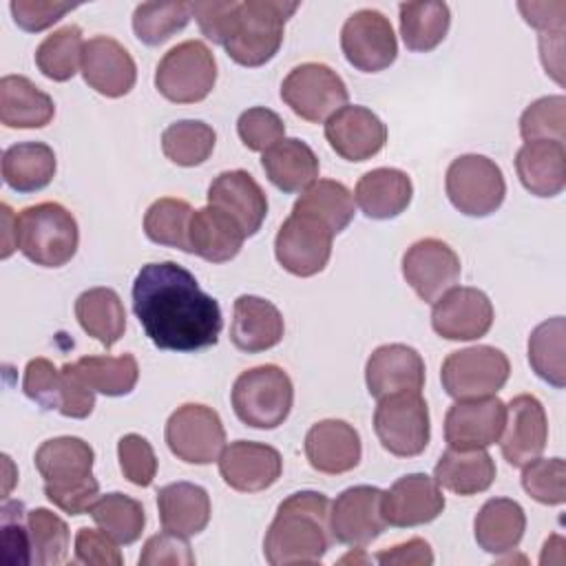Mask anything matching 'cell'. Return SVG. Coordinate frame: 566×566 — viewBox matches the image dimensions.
Here are the masks:
<instances>
[{
  "instance_id": "obj_4",
  "label": "cell",
  "mask_w": 566,
  "mask_h": 566,
  "mask_svg": "<svg viewBox=\"0 0 566 566\" xmlns=\"http://www.w3.org/2000/svg\"><path fill=\"white\" fill-rule=\"evenodd\" d=\"M296 9L298 2L283 0L237 2L223 42L226 53L241 66H263L279 53L283 44L285 22L294 15Z\"/></svg>"
},
{
  "instance_id": "obj_34",
  "label": "cell",
  "mask_w": 566,
  "mask_h": 566,
  "mask_svg": "<svg viewBox=\"0 0 566 566\" xmlns=\"http://www.w3.org/2000/svg\"><path fill=\"white\" fill-rule=\"evenodd\" d=\"M55 115V102L24 75L0 80V122L7 128H44Z\"/></svg>"
},
{
  "instance_id": "obj_48",
  "label": "cell",
  "mask_w": 566,
  "mask_h": 566,
  "mask_svg": "<svg viewBox=\"0 0 566 566\" xmlns=\"http://www.w3.org/2000/svg\"><path fill=\"white\" fill-rule=\"evenodd\" d=\"M520 135L524 142L553 139L562 142L566 137V97L548 95L535 99L520 117Z\"/></svg>"
},
{
  "instance_id": "obj_24",
  "label": "cell",
  "mask_w": 566,
  "mask_h": 566,
  "mask_svg": "<svg viewBox=\"0 0 566 566\" xmlns=\"http://www.w3.org/2000/svg\"><path fill=\"white\" fill-rule=\"evenodd\" d=\"M365 382L369 396L376 400L400 391H422L424 360L405 343L380 345L367 358Z\"/></svg>"
},
{
  "instance_id": "obj_46",
  "label": "cell",
  "mask_w": 566,
  "mask_h": 566,
  "mask_svg": "<svg viewBox=\"0 0 566 566\" xmlns=\"http://www.w3.org/2000/svg\"><path fill=\"white\" fill-rule=\"evenodd\" d=\"M190 2H142L133 13V31L146 46H159L190 22Z\"/></svg>"
},
{
  "instance_id": "obj_50",
  "label": "cell",
  "mask_w": 566,
  "mask_h": 566,
  "mask_svg": "<svg viewBox=\"0 0 566 566\" xmlns=\"http://www.w3.org/2000/svg\"><path fill=\"white\" fill-rule=\"evenodd\" d=\"M0 553L2 562L9 566H27L33 564L31 553V533L27 524V511L24 504L18 500L4 502L0 511Z\"/></svg>"
},
{
  "instance_id": "obj_59",
  "label": "cell",
  "mask_w": 566,
  "mask_h": 566,
  "mask_svg": "<svg viewBox=\"0 0 566 566\" xmlns=\"http://www.w3.org/2000/svg\"><path fill=\"white\" fill-rule=\"evenodd\" d=\"M524 20L542 33H564L566 2H517Z\"/></svg>"
},
{
  "instance_id": "obj_57",
  "label": "cell",
  "mask_w": 566,
  "mask_h": 566,
  "mask_svg": "<svg viewBox=\"0 0 566 566\" xmlns=\"http://www.w3.org/2000/svg\"><path fill=\"white\" fill-rule=\"evenodd\" d=\"M62 374V389H60V413L66 418H88L95 407V391L84 382L77 374L75 363H66L60 369Z\"/></svg>"
},
{
  "instance_id": "obj_55",
  "label": "cell",
  "mask_w": 566,
  "mask_h": 566,
  "mask_svg": "<svg viewBox=\"0 0 566 566\" xmlns=\"http://www.w3.org/2000/svg\"><path fill=\"white\" fill-rule=\"evenodd\" d=\"M13 22L29 33L44 31L60 22L75 4L69 2H44V0H11L9 4Z\"/></svg>"
},
{
  "instance_id": "obj_10",
  "label": "cell",
  "mask_w": 566,
  "mask_h": 566,
  "mask_svg": "<svg viewBox=\"0 0 566 566\" xmlns=\"http://www.w3.org/2000/svg\"><path fill=\"white\" fill-rule=\"evenodd\" d=\"M511 363L506 354L491 345H475L451 352L442 360V389L455 400L495 396L509 380Z\"/></svg>"
},
{
  "instance_id": "obj_58",
  "label": "cell",
  "mask_w": 566,
  "mask_h": 566,
  "mask_svg": "<svg viewBox=\"0 0 566 566\" xmlns=\"http://www.w3.org/2000/svg\"><path fill=\"white\" fill-rule=\"evenodd\" d=\"M237 9V2H190V13L195 15L201 33L214 42L221 44L226 42L230 22H232V13Z\"/></svg>"
},
{
  "instance_id": "obj_18",
  "label": "cell",
  "mask_w": 566,
  "mask_h": 566,
  "mask_svg": "<svg viewBox=\"0 0 566 566\" xmlns=\"http://www.w3.org/2000/svg\"><path fill=\"white\" fill-rule=\"evenodd\" d=\"M506 405L497 396L455 400L444 416V440L453 449H486L504 431Z\"/></svg>"
},
{
  "instance_id": "obj_28",
  "label": "cell",
  "mask_w": 566,
  "mask_h": 566,
  "mask_svg": "<svg viewBox=\"0 0 566 566\" xmlns=\"http://www.w3.org/2000/svg\"><path fill=\"white\" fill-rule=\"evenodd\" d=\"M522 186L535 197H555L566 186V148L562 142H524L515 155Z\"/></svg>"
},
{
  "instance_id": "obj_47",
  "label": "cell",
  "mask_w": 566,
  "mask_h": 566,
  "mask_svg": "<svg viewBox=\"0 0 566 566\" xmlns=\"http://www.w3.org/2000/svg\"><path fill=\"white\" fill-rule=\"evenodd\" d=\"M31 533V553L35 566H57L69 555V526L49 509H33L27 513Z\"/></svg>"
},
{
  "instance_id": "obj_1",
  "label": "cell",
  "mask_w": 566,
  "mask_h": 566,
  "mask_svg": "<svg viewBox=\"0 0 566 566\" xmlns=\"http://www.w3.org/2000/svg\"><path fill=\"white\" fill-rule=\"evenodd\" d=\"M133 312L153 345L170 352L217 345L223 327L217 298L175 261L142 265L133 281Z\"/></svg>"
},
{
  "instance_id": "obj_53",
  "label": "cell",
  "mask_w": 566,
  "mask_h": 566,
  "mask_svg": "<svg viewBox=\"0 0 566 566\" xmlns=\"http://www.w3.org/2000/svg\"><path fill=\"white\" fill-rule=\"evenodd\" d=\"M60 389L62 374L49 358H33L24 367L22 391L29 400L40 405L46 411L60 409Z\"/></svg>"
},
{
  "instance_id": "obj_41",
  "label": "cell",
  "mask_w": 566,
  "mask_h": 566,
  "mask_svg": "<svg viewBox=\"0 0 566 566\" xmlns=\"http://www.w3.org/2000/svg\"><path fill=\"white\" fill-rule=\"evenodd\" d=\"M564 336V316H553L539 323L528 336V363L533 371L555 389H562L566 385Z\"/></svg>"
},
{
  "instance_id": "obj_3",
  "label": "cell",
  "mask_w": 566,
  "mask_h": 566,
  "mask_svg": "<svg viewBox=\"0 0 566 566\" xmlns=\"http://www.w3.org/2000/svg\"><path fill=\"white\" fill-rule=\"evenodd\" d=\"M35 469L44 478V495L69 515L88 513L99 495L93 478L95 453L88 442L75 436L44 440L35 451Z\"/></svg>"
},
{
  "instance_id": "obj_60",
  "label": "cell",
  "mask_w": 566,
  "mask_h": 566,
  "mask_svg": "<svg viewBox=\"0 0 566 566\" xmlns=\"http://www.w3.org/2000/svg\"><path fill=\"white\" fill-rule=\"evenodd\" d=\"M376 562L385 566H429L433 564V553L429 542H424L422 537H411L402 544L380 551L376 555Z\"/></svg>"
},
{
  "instance_id": "obj_23",
  "label": "cell",
  "mask_w": 566,
  "mask_h": 566,
  "mask_svg": "<svg viewBox=\"0 0 566 566\" xmlns=\"http://www.w3.org/2000/svg\"><path fill=\"white\" fill-rule=\"evenodd\" d=\"M84 82L104 97H124L133 91L137 66L133 55L111 35H95L82 51Z\"/></svg>"
},
{
  "instance_id": "obj_39",
  "label": "cell",
  "mask_w": 566,
  "mask_h": 566,
  "mask_svg": "<svg viewBox=\"0 0 566 566\" xmlns=\"http://www.w3.org/2000/svg\"><path fill=\"white\" fill-rule=\"evenodd\" d=\"M292 210L321 219L332 230V234H338L354 219V197L340 181L316 179L301 192Z\"/></svg>"
},
{
  "instance_id": "obj_37",
  "label": "cell",
  "mask_w": 566,
  "mask_h": 566,
  "mask_svg": "<svg viewBox=\"0 0 566 566\" xmlns=\"http://www.w3.org/2000/svg\"><path fill=\"white\" fill-rule=\"evenodd\" d=\"M75 318L102 347L111 349L126 332V310L111 287H91L75 301Z\"/></svg>"
},
{
  "instance_id": "obj_30",
  "label": "cell",
  "mask_w": 566,
  "mask_h": 566,
  "mask_svg": "<svg viewBox=\"0 0 566 566\" xmlns=\"http://www.w3.org/2000/svg\"><path fill=\"white\" fill-rule=\"evenodd\" d=\"M161 528L181 537L199 535L210 522V495L192 482H172L157 491Z\"/></svg>"
},
{
  "instance_id": "obj_17",
  "label": "cell",
  "mask_w": 566,
  "mask_h": 566,
  "mask_svg": "<svg viewBox=\"0 0 566 566\" xmlns=\"http://www.w3.org/2000/svg\"><path fill=\"white\" fill-rule=\"evenodd\" d=\"M495 318L491 298L478 287H451L431 310V327L447 340H475L486 336Z\"/></svg>"
},
{
  "instance_id": "obj_51",
  "label": "cell",
  "mask_w": 566,
  "mask_h": 566,
  "mask_svg": "<svg viewBox=\"0 0 566 566\" xmlns=\"http://www.w3.org/2000/svg\"><path fill=\"white\" fill-rule=\"evenodd\" d=\"M237 133L248 150L265 153L285 137V124L279 113L265 106H252L239 115Z\"/></svg>"
},
{
  "instance_id": "obj_11",
  "label": "cell",
  "mask_w": 566,
  "mask_h": 566,
  "mask_svg": "<svg viewBox=\"0 0 566 566\" xmlns=\"http://www.w3.org/2000/svg\"><path fill=\"white\" fill-rule=\"evenodd\" d=\"M281 99L310 124L327 122L349 99L343 77L323 62H303L294 66L283 84Z\"/></svg>"
},
{
  "instance_id": "obj_43",
  "label": "cell",
  "mask_w": 566,
  "mask_h": 566,
  "mask_svg": "<svg viewBox=\"0 0 566 566\" xmlns=\"http://www.w3.org/2000/svg\"><path fill=\"white\" fill-rule=\"evenodd\" d=\"M217 133L201 119H179L161 133L164 155L184 168L201 166L214 150Z\"/></svg>"
},
{
  "instance_id": "obj_21",
  "label": "cell",
  "mask_w": 566,
  "mask_h": 566,
  "mask_svg": "<svg viewBox=\"0 0 566 566\" xmlns=\"http://www.w3.org/2000/svg\"><path fill=\"white\" fill-rule=\"evenodd\" d=\"M325 139L332 150L347 161H367L387 142V126L365 106H343L325 122Z\"/></svg>"
},
{
  "instance_id": "obj_54",
  "label": "cell",
  "mask_w": 566,
  "mask_h": 566,
  "mask_svg": "<svg viewBox=\"0 0 566 566\" xmlns=\"http://www.w3.org/2000/svg\"><path fill=\"white\" fill-rule=\"evenodd\" d=\"M192 566L195 553L190 551V544L186 537L175 533H157L146 539L144 551L139 555V566Z\"/></svg>"
},
{
  "instance_id": "obj_31",
  "label": "cell",
  "mask_w": 566,
  "mask_h": 566,
  "mask_svg": "<svg viewBox=\"0 0 566 566\" xmlns=\"http://www.w3.org/2000/svg\"><path fill=\"white\" fill-rule=\"evenodd\" d=\"M413 197V184L405 170L374 168L365 172L354 190V199L365 217L385 221L402 214Z\"/></svg>"
},
{
  "instance_id": "obj_13",
  "label": "cell",
  "mask_w": 566,
  "mask_h": 566,
  "mask_svg": "<svg viewBox=\"0 0 566 566\" xmlns=\"http://www.w3.org/2000/svg\"><path fill=\"white\" fill-rule=\"evenodd\" d=\"M332 230L307 212L292 210L274 239V254L281 268L294 276H314L325 270L332 256Z\"/></svg>"
},
{
  "instance_id": "obj_52",
  "label": "cell",
  "mask_w": 566,
  "mask_h": 566,
  "mask_svg": "<svg viewBox=\"0 0 566 566\" xmlns=\"http://www.w3.org/2000/svg\"><path fill=\"white\" fill-rule=\"evenodd\" d=\"M117 458L124 478L135 486H150L157 475V455L153 444L139 433H126L117 442Z\"/></svg>"
},
{
  "instance_id": "obj_14",
  "label": "cell",
  "mask_w": 566,
  "mask_h": 566,
  "mask_svg": "<svg viewBox=\"0 0 566 566\" xmlns=\"http://www.w3.org/2000/svg\"><path fill=\"white\" fill-rule=\"evenodd\" d=\"M340 49L354 69L378 73L396 62L398 40L391 22L380 11L360 9L345 20L340 29Z\"/></svg>"
},
{
  "instance_id": "obj_56",
  "label": "cell",
  "mask_w": 566,
  "mask_h": 566,
  "mask_svg": "<svg viewBox=\"0 0 566 566\" xmlns=\"http://www.w3.org/2000/svg\"><path fill=\"white\" fill-rule=\"evenodd\" d=\"M75 562L86 566H122L124 557L117 542L102 528L82 526L75 535Z\"/></svg>"
},
{
  "instance_id": "obj_42",
  "label": "cell",
  "mask_w": 566,
  "mask_h": 566,
  "mask_svg": "<svg viewBox=\"0 0 566 566\" xmlns=\"http://www.w3.org/2000/svg\"><path fill=\"white\" fill-rule=\"evenodd\" d=\"M88 513L95 520V524L117 544L137 542L146 526V513L142 502L119 491L97 497Z\"/></svg>"
},
{
  "instance_id": "obj_20",
  "label": "cell",
  "mask_w": 566,
  "mask_h": 566,
  "mask_svg": "<svg viewBox=\"0 0 566 566\" xmlns=\"http://www.w3.org/2000/svg\"><path fill=\"white\" fill-rule=\"evenodd\" d=\"M219 473L230 489L239 493H259L281 478L283 458L270 444L237 440L223 447L219 455Z\"/></svg>"
},
{
  "instance_id": "obj_16",
  "label": "cell",
  "mask_w": 566,
  "mask_h": 566,
  "mask_svg": "<svg viewBox=\"0 0 566 566\" xmlns=\"http://www.w3.org/2000/svg\"><path fill=\"white\" fill-rule=\"evenodd\" d=\"M382 491L378 486L358 484L345 489L329 504V531L338 544L365 548L387 526L380 511Z\"/></svg>"
},
{
  "instance_id": "obj_26",
  "label": "cell",
  "mask_w": 566,
  "mask_h": 566,
  "mask_svg": "<svg viewBox=\"0 0 566 566\" xmlns=\"http://www.w3.org/2000/svg\"><path fill=\"white\" fill-rule=\"evenodd\" d=\"M363 455L358 431L336 418L321 420L305 433V458L310 467L325 475H340L358 467Z\"/></svg>"
},
{
  "instance_id": "obj_22",
  "label": "cell",
  "mask_w": 566,
  "mask_h": 566,
  "mask_svg": "<svg viewBox=\"0 0 566 566\" xmlns=\"http://www.w3.org/2000/svg\"><path fill=\"white\" fill-rule=\"evenodd\" d=\"M548 440V420L542 402L531 394L515 396L506 407L500 449L511 467H524L539 458Z\"/></svg>"
},
{
  "instance_id": "obj_8",
  "label": "cell",
  "mask_w": 566,
  "mask_h": 566,
  "mask_svg": "<svg viewBox=\"0 0 566 566\" xmlns=\"http://www.w3.org/2000/svg\"><path fill=\"white\" fill-rule=\"evenodd\" d=\"M444 190L455 210L467 217L493 214L506 195V181L500 166L486 155H460L444 175Z\"/></svg>"
},
{
  "instance_id": "obj_44",
  "label": "cell",
  "mask_w": 566,
  "mask_h": 566,
  "mask_svg": "<svg viewBox=\"0 0 566 566\" xmlns=\"http://www.w3.org/2000/svg\"><path fill=\"white\" fill-rule=\"evenodd\" d=\"M82 29L77 24H66L46 35L35 49V66L40 73L53 82H66L82 66Z\"/></svg>"
},
{
  "instance_id": "obj_61",
  "label": "cell",
  "mask_w": 566,
  "mask_h": 566,
  "mask_svg": "<svg viewBox=\"0 0 566 566\" xmlns=\"http://www.w3.org/2000/svg\"><path fill=\"white\" fill-rule=\"evenodd\" d=\"M2 259H7L15 250V214L7 203H2Z\"/></svg>"
},
{
  "instance_id": "obj_49",
  "label": "cell",
  "mask_w": 566,
  "mask_h": 566,
  "mask_svg": "<svg viewBox=\"0 0 566 566\" xmlns=\"http://www.w3.org/2000/svg\"><path fill=\"white\" fill-rule=\"evenodd\" d=\"M522 489L539 504L557 506L566 500V464L562 458H535L522 467Z\"/></svg>"
},
{
  "instance_id": "obj_12",
  "label": "cell",
  "mask_w": 566,
  "mask_h": 566,
  "mask_svg": "<svg viewBox=\"0 0 566 566\" xmlns=\"http://www.w3.org/2000/svg\"><path fill=\"white\" fill-rule=\"evenodd\" d=\"M166 444L186 464H210L219 460L226 444V429L212 407L186 402L166 422Z\"/></svg>"
},
{
  "instance_id": "obj_27",
  "label": "cell",
  "mask_w": 566,
  "mask_h": 566,
  "mask_svg": "<svg viewBox=\"0 0 566 566\" xmlns=\"http://www.w3.org/2000/svg\"><path fill=\"white\" fill-rule=\"evenodd\" d=\"M283 332V314L272 301L254 294H241L234 301L230 340L237 349L248 354L272 349L281 343Z\"/></svg>"
},
{
  "instance_id": "obj_7",
  "label": "cell",
  "mask_w": 566,
  "mask_h": 566,
  "mask_svg": "<svg viewBox=\"0 0 566 566\" xmlns=\"http://www.w3.org/2000/svg\"><path fill=\"white\" fill-rule=\"evenodd\" d=\"M217 82V60L201 40L172 46L155 69V88L168 102L197 104L206 99Z\"/></svg>"
},
{
  "instance_id": "obj_2",
  "label": "cell",
  "mask_w": 566,
  "mask_h": 566,
  "mask_svg": "<svg viewBox=\"0 0 566 566\" xmlns=\"http://www.w3.org/2000/svg\"><path fill=\"white\" fill-rule=\"evenodd\" d=\"M332 544L329 500L318 491L287 495L268 526L263 555L272 566L318 564Z\"/></svg>"
},
{
  "instance_id": "obj_36",
  "label": "cell",
  "mask_w": 566,
  "mask_h": 566,
  "mask_svg": "<svg viewBox=\"0 0 566 566\" xmlns=\"http://www.w3.org/2000/svg\"><path fill=\"white\" fill-rule=\"evenodd\" d=\"M55 170V153L44 142H20L2 153V179L15 192H38L46 188Z\"/></svg>"
},
{
  "instance_id": "obj_25",
  "label": "cell",
  "mask_w": 566,
  "mask_h": 566,
  "mask_svg": "<svg viewBox=\"0 0 566 566\" xmlns=\"http://www.w3.org/2000/svg\"><path fill=\"white\" fill-rule=\"evenodd\" d=\"M208 206L230 214L245 237H254L268 214V197L248 170H226L208 188Z\"/></svg>"
},
{
  "instance_id": "obj_9",
  "label": "cell",
  "mask_w": 566,
  "mask_h": 566,
  "mask_svg": "<svg viewBox=\"0 0 566 566\" xmlns=\"http://www.w3.org/2000/svg\"><path fill=\"white\" fill-rule=\"evenodd\" d=\"M374 431L385 451L398 458L420 455L431 438L429 407L420 391H400L378 400Z\"/></svg>"
},
{
  "instance_id": "obj_19",
  "label": "cell",
  "mask_w": 566,
  "mask_h": 566,
  "mask_svg": "<svg viewBox=\"0 0 566 566\" xmlns=\"http://www.w3.org/2000/svg\"><path fill=\"white\" fill-rule=\"evenodd\" d=\"M380 511L389 526H422L444 511V495L433 478L424 473H409L398 478L389 491H382Z\"/></svg>"
},
{
  "instance_id": "obj_29",
  "label": "cell",
  "mask_w": 566,
  "mask_h": 566,
  "mask_svg": "<svg viewBox=\"0 0 566 566\" xmlns=\"http://www.w3.org/2000/svg\"><path fill=\"white\" fill-rule=\"evenodd\" d=\"M245 241L241 226L214 206H206L192 212L188 226L190 254L210 263H226L234 259Z\"/></svg>"
},
{
  "instance_id": "obj_6",
  "label": "cell",
  "mask_w": 566,
  "mask_h": 566,
  "mask_svg": "<svg viewBox=\"0 0 566 566\" xmlns=\"http://www.w3.org/2000/svg\"><path fill=\"white\" fill-rule=\"evenodd\" d=\"M230 400L243 424L252 429H276L292 411L294 385L279 365H259L237 376Z\"/></svg>"
},
{
  "instance_id": "obj_35",
  "label": "cell",
  "mask_w": 566,
  "mask_h": 566,
  "mask_svg": "<svg viewBox=\"0 0 566 566\" xmlns=\"http://www.w3.org/2000/svg\"><path fill=\"white\" fill-rule=\"evenodd\" d=\"M433 480L455 495H478L493 484L495 462L486 449L449 447L433 469Z\"/></svg>"
},
{
  "instance_id": "obj_45",
  "label": "cell",
  "mask_w": 566,
  "mask_h": 566,
  "mask_svg": "<svg viewBox=\"0 0 566 566\" xmlns=\"http://www.w3.org/2000/svg\"><path fill=\"white\" fill-rule=\"evenodd\" d=\"M192 208L184 199L161 197L150 203L144 214V232L146 237L166 248H175L181 252H190L188 243V226L192 217Z\"/></svg>"
},
{
  "instance_id": "obj_33",
  "label": "cell",
  "mask_w": 566,
  "mask_h": 566,
  "mask_svg": "<svg viewBox=\"0 0 566 566\" xmlns=\"http://www.w3.org/2000/svg\"><path fill=\"white\" fill-rule=\"evenodd\" d=\"M524 531V509L509 497L486 500L473 522V535L478 546L491 555L513 553L520 546Z\"/></svg>"
},
{
  "instance_id": "obj_5",
  "label": "cell",
  "mask_w": 566,
  "mask_h": 566,
  "mask_svg": "<svg viewBox=\"0 0 566 566\" xmlns=\"http://www.w3.org/2000/svg\"><path fill=\"white\" fill-rule=\"evenodd\" d=\"M80 245L75 217L57 201H42L15 214V248L35 265L62 268Z\"/></svg>"
},
{
  "instance_id": "obj_32",
  "label": "cell",
  "mask_w": 566,
  "mask_h": 566,
  "mask_svg": "<svg viewBox=\"0 0 566 566\" xmlns=\"http://www.w3.org/2000/svg\"><path fill=\"white\" fill-rule=\"evenodd\" d=\"M261 166L272 186L290 195L303 192L310 184L316 181L321 170L318 157L298 137H283L270 146L261 157Z\"/></svg>"
},
{
  "instance_id": "obj_15",
  "label": "cell",
  "mask_w": 566,
  "mask_h": 566,
  "mask_svg": "<svg viewBox=\"0 0 566 566\" xmlns=\"http://www.w3.org/2000/svg\"><path fill=\"white\" fill-rule=\"evenodd\" d=\"M460 256L442 239L427 237L416 241L402 254V276L411 290L427 303H436L460 281Z\"/></svg>"
},
{
  "instance_id": "obj_38",
  "label": "cell",
  "mask_w": 566,
  "mask_h": 566,
  "mask_svg": "<svg viewBox=\"0 0 566 566\" xmlns=\"http://www.w3.org/2000/svg\"><path fill=\"white\" fill-rule=\"evenodd\" d=\"M398 11L400 35L409 51H433L447 38L451 24V11L447 2H402Z\"/></svg>"
},
{
  "instance_id": "obj_40",
  "label": "cell",
  "mask_w": 566,
  "mask_h": 566,
  "mask_svg": "<svg viewBox=\"0 0 566 566\" xmlns=\"http://www.w3.org/2000/svg\"><path fill=\"white\" fill-rule=\"evenodd\" d=\"M84 382L104 396H128L139 380V365L133 354L122 356H82L75 360Z\"/></svg>"
}]
</instances>
